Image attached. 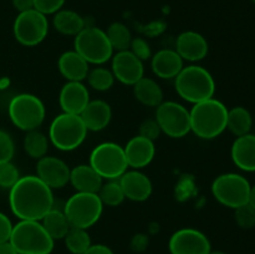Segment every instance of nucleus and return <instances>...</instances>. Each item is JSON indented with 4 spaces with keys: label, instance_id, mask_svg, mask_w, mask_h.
Wrapping results in <instances>:
<instances>
[{
    "label": "nucleus",
    "instance_id": "obj_1",
    "mask_svg": "<svg viewBox=\"0 0 255 254\" xmlns=\"http://www.w3.org/2000/svg\"><path fill=\"white\" fill-rule=\"evenodd\" d=\"M9 204L20 221H41L54 208V194L37 176H24L10 188Z\"/></svg>",
    "mask_w": 255,
    "mask_h": 254
},
{
    "label": "nucleus",
    "instance_id": "obj_2",
    "mask_svg": "<svg viewBox=\"0 0 255 254\" xmlns=\"http://www.w3.org/2000/svg\"><path fill=\"white\" fill-rule=\"evenodd\" d=\"M189 115L191 131L199 138L213 139L227 129L228 109L214 97L194 105Z\"/></svg>",
    "mask_w": 255,
    "mask_h": 254
},
{
    "label": "nucleus",
    "instance_id": "obj_3",
    "mask_svg": "<svg viewBox=\"0 0 255 254\" xmlns=\"http://www.w3.org/2000/svg\"><path fill=\"white\" fill-rule=\"evenodd\" d=\"M174 86L179 96L196 105L214 97L216 81L211 72L198 65L183 67L174 79Z\"/></svg>",
    "mask_w": 255,
    "mask_h": 254
},
{
    "label": "nucleus",
    "instance_id": "obj_4",
    "mask_svg": "<svg viewBox=\"0 0 255 254\" xmlns=\"http://www.w3.org/2000/svg\"><path fill=\"white\" fill-rule=\"evenodd\" d=\"M10 243L17 254H51L55 241L40 221H19L12 227Z\"/></svg>",
    "mask_w": 255,
    "mask_h": 254
},
{
    "label": "nucleus",
    "instance_id": "obj_5",
    "mask_svg": "<svg viewBox=\"0 0 255 254\" xmlns=\"http://www.w3.org/2000/svg\"><path fill=\"white\" fill-rule=\"evenodd\" d=\"M87 132L89 131L80 115L62 112L50 124L49 139L57 149L69 152L81 146Z\"/></svg>",
    "mask_w": 255,
    "mask_h": 254
},
{
    "label": "nucleus",
    "instance_id": "obj_6",
    "mask_svg": "<svg viewBox=\"0 0 255 254\" xmlns=\"http://www.w3.org/2000/svg\"><path fill=\"white\" fill-rule=\"evenodd\" d=\"M62 211L70 226L89 229L101 218L104 204L97 193L76 192L67 199Z\"/></svg>",
    "mask_w": 255,
    "mask_h": 254
},
{
    "label": "nucleus",
    "instance_id": "obj_7",
    "mask_svg": "<svg viewBox=\"0 0 255 254\" xmlns=\"http://www.w3.org/2000/svg\"><path fill=\"white\" fill-rule=\"evenodd\" d=\"M90 166L102 179H119L128 168L124 147L115 142H104L92 149Z\"/></svg>",
    "mask_w": 255,
    "mask_h": 254
},
{
    "label": "nucleus",
    "instance_id": "obj_8",
    "mask_svg": "<svg viewBox=\"0 0 255 254\" xmlns=\"http://www.w3.org/2000/svg\"><path fill=\"white\" fill-rule=\"evenodd\" d=\"M10 120L25 132L37 129L45 120L44 102L32 94H19L11 99L7 107Z\"/></svg>",
    "mask_w": 255,
    "mask_h": 254
},
{
    "label": "nucleus",
    "instance_id": "obj_9",
    "mask_svg": "<svg viewBox=\"0 0 255 254\" xmlns=\"http://www.w3.org/2000/svg\"><path fill=\"white\" fill-rule=\"evenodd\" d=\"M75 51L89 64L102 65L114 55V49L107 39L106 31L100 27L85 26L75 36Z\"/></svg>",
    "mask_w": 255,
    "mask_h": 254
},
{
    "label": "nucleus",
    "instance_id": "obj_10",
    "mask_svg": "<svg viewBox=\"0 0 255 254\" xmlns=\"http://www.w3.org/2000/svg\"><path fill=\"white\" fill-rule=\"evenodd\" d=\"M251 183L239 173H223L212 183L213 197L228 208H238L248 203Z\"/></svg>",
    "mask_w": 255,
    "mask_h": 254
},
{
    "label": "nucleus",
    "instance_id": "obj_11",
    "mask_svg": "<svg viewBox=\"0 0 255 254\" xmlns=\"http://www.w3.org/2000/svg\"><path fill=\"white\" fill-rule=\"evenodd\" d=\"M14 36L24 46H36L45 40L49 32L46 15L36 9L19 12L12 26Z\"/></svg>",
    "mask_w": 255,
    "mask_h": 254
},
{
    "label": "nucleus",
    "instance_id": "obj_12",
    "mask_svg": "<svg viewBox=\"0 0 255 254\" xmlns=\"http://www.w3.org/2000/svg\"><path fill=\"white\" fill-rule=\"evenodd\" d=\"M156 121L161 131L172 138H181L191 132V115L178 102L164 101L157 106Z\"/></svg>",
    "mask_w": 255,
    "mask_h": 254
},
{
    "label": "nucleus",
    "instance_id": "obj_13",
    "mask_svg": "<svg viewBox=\"0 0 255 254\" xmlns=\"http://www.w3.org/2000/svg\"><path fill=\"white\" fill-rule=\"evenodd\" d=\"M168 249L171 254H209L212 246L203 232L194 228H182L171 236Z\"/></svg>",
    "mask_w": 255,
    "mask_h": 254
},
{
    "label": "nucleus",
    "instance_id": "obj_14",
    "mask_svg": "<svg viewBox=\"0 0 255 254\" xmlns=\"http://www.w3.org/2000/svg\"><path fill=\"white\" fill-rule=\"evenodd\" d=\"M111 71L115 79L125 85L133 86L144 76L143 61L138 59L131 50L117 51L112 55Z\"/></svg>",
    "mask_w": 255,
    "mask_h": 254
},
{
    "label": "nucleus",
    "instance_id": "obj_15",
    "mask_svg": "<svg viewBox=\"0 0 255 254\" xmlns=\"http://www.w3.org/2000/svg\"><path fill=\"white\" fill-rule=\"evenodd\" d=\"M70 167L66 162L54 156L37 159L36 176L51 189L62 188L70 182Z\"/></svg>",
    "mask_w": 255,
    "mask_h": 254
},
{
    "label": "nucleus",
    "instance_id": "obj_16",
    "mask_svg": "<svg viewBox=\"0 0 255 254\" xmlns=\"http://www.w3.org/2000/svg\"><path fill=\"white\" fill-rule=\"evenodd\" d=\"M89 102V90L80 81H67L60 91L59 104L65 114L80 115Z\"/></svg>",
    "mask_w": 255,
    "mask_h": 254
},
{
    "label": "nucleus",
    "instance_id": "obj_17",
    "mask_svg": "<svg viewBox=\"0 0 255 254\" xmlns=\"http://www.w3.org/2000/svg\"><path fill=\"white\" fill-rule=\"evenodd\" d=\"M125 197L133 202H144L152 194V182L138 169L126 171L119 178Z\"/></svg>",
    "mask_w": 255,
    "mask_h": 254
},
{
    "label": "nucleus",
    "instance_id": "obj_18",
    "mask_svg": "<svg viewBox=\"0 0 255 254\" xmlns=\"http://www.w3.org/2000/svg\"><path fill=\"white\" fill-rule=\"evenodd\" d=\"M128 167L133 169H139L147 167L156 154L154 142L146 137L137 134L132 137L126 146L124 147Z\"/></svg>",
    "mask_w": 255,
    "mask_h": 254
},
{
    "label": "nucleus",
    "instance_id": "obj_19",
    "mask_svg": "<svg viewBox=\"0 0 255 254\" xmlns=\"http://www.w3.org/2000/svg\"><path fill=\"white\" fill-rule=\"evenodd\" d=\"M208 42L206 37L197 31H184L176 40V51L187 61L197 62L208 54Z\"/></svg>",
    "mask_w": 255,
    "mask_h": 254
},
{
    "label": "nucleus",
    "instance_id": "obj_20",
    "mask_svg": "<svg viewBox=\"0 0 255 254\" xmlns=\"http://www.w3.org/2000/svg\"><path fill=\"white\" fill-rule=\"evenodd\" d=\"M152 71L161 79H176L177 75L183 69V59L176 50L162 49L152 56Z\"/></svg>",
    "mask_w": 255,
    "mask_h": 254
},
{
    "label": "nucleus",
    "instance_id": "obj_21",
    "mask_svg": "<svg viewBox=\"0 0 255 254\" xmlns=\"http://www.w3.org/2000/svg\"><path fill=\"white\" fill-rule=\"evenodd\" d=\"M87 131L99 132L106 128L112 119L111 106L104 100H90L84 111L80 114Z\"/></svg>",
    "mask_w": 255,
    "mask_h": 254
},
{
    "label": "nucleus",
    "instance_id": "obj_22",
    "mask_svg": "<svg viewBox=\"0 0 255 254\" xmlns=\"http://www.w3.org/2000/svg\"><path fill=\"white\" fill-rule=\"evenodd\" d=\"M231 156L234 164L244 172H255V134L237 137L232 144Z\"/></svg>",
    "mask_w": 255,
    "mask_h": 254
},
{
    "label": "nucleus",
    "instance_id": "obj_23",
    "mask_svg": "<svg viewBox=\"0 0 255 254\" xmlns=\"http://www.w3.org/2000/svg\"><path fill=\"white\" fill-rule=\"evenodd\" d=\"M59 71L67 81L82 82L90 71V64L75 50L65 51L57 61Z\"/></svg>",
    "mask_w": 255,
    "mask_h": 254
},
{
    "label": "nucleus",
    "instance_id": "obj_24",
    "mask_svg": "<svg viewBox=\"0 0 255 254\" xmlns=\"http://www.w3.org/2000/svg\"><path fill=\"white\" fill-rule=\"evenodd\" d=\"M102 181V177L90 164H79L70 172V183L76 192L99 193Z\"/></svg>",
    "mask_w": 255,
    "mask_h": 254
},
{
    "label": "nucleus",
    "instance_id": "obj_25",
    "mask_svg": "<svg viewBox=\"0 0 255 254\" xmlns=\"http://www.w3.org/2000/svg\"><path fill=\"white\" fill-rule=\"evenodd\" d=\"M133 94L137 101L148 107H157L163 102V91L161 86L149 77H142L133 85Z\"/></svg>",
    "mask_w": 255,
    "mask_h": 254
},
{
    "label": "nucleus",
    "instance_id": "obj_26",
    "mask_svg": "<svg viewBox=\"0 0 255 254\" xmlns=\"http://www.w3.org/2000/svg\"><path fill=\"white\" fill-rule=\"evenodd\" d=\"M54 27L62 35L76 36L85 27V20L79 12L69 9H61L54 14Z\"/></svg>",
    "mask_w": 255,
    "mask_h": 254
},
{
    "label": "nucleus",
    "instance_id": "obj_27",
    "mask_svg": "<svg viewBox=\"0 0 255 254\" xmlns=\"http://www.w3.org/2000/svg\"><path fill=\"white\" fill-rule=\"evenodd\" d=\"M252 126H253V117L246 107L236 106L228 110L227 129H229L234 136L241 137L251 133Z\"/></svg>",
    "mask_w": 255,
    "mask_h": 254
},
{
    "label": "nucleus",
    "instance_id": "obj_28",
    "mask_svg": "<svg viewBox=\"0 0 255 254\" xmlns=\"http://www.w3.org/2000/svg\"><path fill=\"white\" fill-rule=\"evenodd\" d=\"M41 224L47 232L50 237L54 241L57 239H64L67 232L70 231L71 226H70L69 221H67L66 216H65L64 211H59V209L52 208L51 211L47 212L41 219Z\"/></svg>",
    "mask_w": 255,
    "mask_h": 254
},
{
    "label": "nucleus",
    "instance_id": "obj_29",
    "mask_svg": "<svg viewBox=\"0 0 255 254\" xmlns=\"http://www.w3.org/2000/svg\"><path fill=\"white\" fill-rule=\"evenodd\" d=\"M24 149L31 158H42L46 156L49 149V138L39 129L26 132L24 138Z\"/></svg>",
    "mask_w": 255,
    "mask_h": 254
},
{
    "label": "nucleus",
    "instance_id": "obj_30",
    "mask_svg": "<svg viewBox=\"0 0 255 254\" xmlns=\"http://www.w3.org/2000/svg\"><path fill=\"white\" fill-rule=\"evenodd\" d=\"M65 247L71 254H82L91 246V237L87 229L71 227L64 238Z\"/></svg>",
    "mask_w": 255,
    "mask_h": 254
},
{
    "label": "nucleus",
    "instance_id": "obj_31",
    "mask_svg": "<svg viewBox=\"0 0 255 254\" xmlns=\"http://www.w3.org/2000/svg\"><path fill=\"white\" fill-rule=\"evenodd\" d=\"M107 39L111 44L112 49L117 51L128 50L132 41V35L128 27L122 22H112L106 30Z\"/></svg>",
    "mask_w": 255,
    "mask_h": 254
},
{
    "label": "nucleus",
    "instance_id": "obj_32",
    "mask_svg": "<svg viewBox=\"0 0 255 254\" xmlns=\"http://www.w3.org/2000/svg\"><path fill=\"white\" fill-rule=\"evenodd\" d=\"M99 197L101 199L102 204H106L110 207H117L125 201V194L120 186L119 179H112L107 183H102L101 188L99 191Z\"/></svg>",
    "mask_w": 255,
    "mask_h": 254
},
{
    "label": "nucleus",
    "instance_id": "obj_33",
    "mask_svg": "<svg viewBox=\"0 0 255 254\" xmlns=\"http://www.w3.org/2000/svg\"><path fill=\"white\" fill-rule=\"evenodd\" d=\"M87 81L90 87H92L96 91H107L114 86L115 76L111 70L106 67H95L90 70L87 74Z\"/></svg>",
    "mask_w": 255,
    "mask_h": 254
},
{
    "label": "nucleus",
    "instance_id": "obj_34",
    "mask_svg": "<svg viewBox=\"0 0 255 254\" xmlns=\"http://www.w3.org/2000/svg\"><path fill=\"white\" fill-rule=\"evenodd\" d=\"M234 218L237 224L243 229H252L255 227V209L249 203L234 209Z\"/></svg>",
    "mask_w": 255,
    "mask_h": 254
},
{
    "label": "nucleus",
    "instance_id": "obj_35",
    "mask_svg": "<svg viewBox=\"0 0 255 254\" xmlns=\"http://www.w3.org/2000/svg\"><path fill=\"white\" fill-rule=\"evenodd\" d=\"M20 178L19 169L11 162L0 164V187L10 189Z\"/></svg>",
    "mask_w": 255,
    "mask_h": 254
},
{
    "label": "nucleus",
    "instance_id": "obj_36",
    "mask_svg": "<svg viewBox=\"0 0 255 254\" xmlns=\"http://www.w3.org/2000/svg\"><path fill=\"white\" fill-rule=\"evenodd\" d=\"M14 152L15 144L11 136L4 129H0V164L11 162Z\"/></svg>",
    "mask_w": 255,
    "mask_h": 254
},
{
    "label": "nucleus",
    "instance_id": "obj_37",
    "mask_svg": "<svg viewBox=\"0 0 255 254\" xmlns=\"http://www.w3.org/2000/svg\"><path fill=\"white\" fill-rule=\"evenodd\" d=\"M66 0H34V9L44 15H51L62 9Z\"/></svg>",
    "mask_w": 255,
    "mask_h": 254
},
{
    "label": "nucleus",
    "instance_id": "obj_38",
    "mask_svg": "<svg viewBox=\"0 0 255 254\" xmlns=\"http://www.w3.org/2000/svg\"><path fill=\"white\" fill-rule=\"evenodd\" d=\"M137 57H138L141 61L144 60H148L149 57H152L151 47L149 44L142 37H136V39H132L131 45H129V49Z\"/></svg>",
    "mask_w": 255,
    "mask_h": 254
},
{
    "label": "nucleus",
    "instance_id": "obj_39",
    "mask_svg": "<svg viewBox=\"0 0 255 254\" xmlns=\"http://www.w3.org/2000/svg\"><path fill=\"white\" fill-rule=\"evenodd\" d=\"M161 128H159L158 124H157L156 119L154 120H144L143 122L139 126V134L146 138L151 139L154 142V139H157L161 134Z\"/></svg>",
    "mask_w": 255,
    "mask_h": 254
},
{
    "label": "nucleus",
    "instance_id": "obj_40",
    "mask_svg": "<svg viewBox=\"0 0 255 254\" xmlns=\"http://www.w3.org/2000/svg\"><path fill=\"white\" fill-rule=\"evenodd\" d=\"M12 223L6 214L0 212V244L10 241L12 232Z\"/></svg>",
    "mask_w": 255,
    "mask_h": 254
},
{
    "label": "nucleus",
    "instance_id": "obj_41",
    "mask_svg": "<svg viewBox=\"0 0 255 254\" xmlns=\"http://www.w3.org/2000/svg\"><path fill=\"white\" fill-rule=\"evenodd\" d=\"M148 247V237L146 234H136L131 241V248L134 252H143Z\"/></svg>",
    "mask_w": 255,
    "mask_h": 254
},
{
    "label": "nucleus",
    "instance_id": "obj_42",
    "mask_svg": "<svg viewBox=\"0 0 255 254\" xmlns=\"http://www.w3.org/2000/svg\"><path fill=\"white\" fill-rule=\"evenodd\" d=\"M82 254H114L112 249L105 244H91Z\"/></svg>",
    "mask_w": 255,
    "mask_h": 254
},
{
    "label": "nucleus",
    "instance_id": "obj_43",
    "mask_svg": "<svg viewBox=\"0 0 255 254\" xmlns=\"http://www.w3.org/2000/svg\"><path fill=\"white\" fill-rule=\"evenodd\" d=\"M11 2L19 12L34 9V0H11Z\"/></svg>",
    "mask_w": 255,
    "mask_h": 254
},
{
    "label": "nucleus",
    "instance_id": "obj_44",
    "mask_svg": "<svg viewBox=\"0 0 255 254\" xmlns=\"http://www.w3.org/2000/svg\"><path fill=\"white\" fill-rule=\"evenodd\" d=\"M0 254H17V252L10 242H5L0 244Z\"/></svg>",
    "mask_w": 255,
    "mask_h": 254
},
{
    "label": "nucleus",
    "instance_id": "obj_45",
    "mask_svg": "<svg viewBox=\"0 0 255 254\" xmlns=\"http://www.w3.org/2000/svg\"><path fill=\"white\" fill-rule=\"evenodd\" d=\"M248 203L251 204V206L253 207V208L255 209V184H254V186L251 187V192H249Z\"/></svg>",
    "mask_w": 255,
    "mask_h": 254
},
{
    "label": "nucleus",
    "instance_id": "obj_46",
    "mask_svg": "<svg viewBox=\"0 0 255 254\" xmlns=\"http://www.w3.org/2000/svg\"><path fill=\"white\" fill-rule=\"evenodd\" d=\"M209 254H228V253H226V252H222V251H211V253Z\"/></svg>",
    "mask_w": 255,
    "mask_h": 254
},
{
    "label": "nucleus",
    "instance_id": "obj_47",
    "mask_svg": "<svg viewBox=\"0 0 255 254\" xmlns=\"http://www.w3.org/2000/svg\"><path fill=\"white\" fill-rule=\"evenodd\" d=\"M252 1H253V2H254V4H255V0H252Z\"/></svg>",
    "mask_w": 255,
    "mask_h": 254
}]
</instances>
